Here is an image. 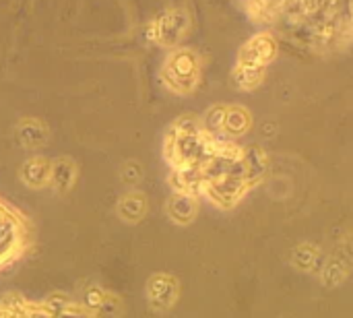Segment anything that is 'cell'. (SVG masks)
<instances>
[{
  "mask_svg": "<svg viewBox=\"0 0 353 318\" xmlns=\"http://www.w3.org/2000/svg\"><path fill=\"white\" fill-rule=\"evenodd\" d=\"M25 244V230L21 219L0 201V269L17 259Z\"/></svg>",
  "mask_w": 353,
  "mask_h": 318,
  "instance_id": "cell-1",
  "label": "cell"
}]
</instances>
